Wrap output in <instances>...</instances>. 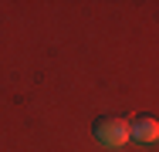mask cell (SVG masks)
<instances>
[{"instance_id":"7a4b0ae2","label":"cell","mask_w":159,"mask_h":152,"mask_svg":"<svg viewBox=\"0 0 159 152\" xmlns=\"http://www.w3.org/2000/svg\"><path fill=\"white\" fill-rule=\"evenodd\" d=\"M129 139H135V142H142V145L159 142V122L152 118V115H135V118L129 122Z\"/></svg>"},{"instance_id":"6da1fadb","label":"cell","mask_w":159,"mask_h":152,"mask_svg":"<svg viewBox=\"0 0 159 152\" xmlns=\"http://www.w3.org/2000/svg\"><path fill=\"white\" fill-rule=\"evenodd\" d=\"M92 132H95V139L102 145H112V149H119V145L129 142V122L122 115H98Z\"/></svg>"}]
</instances>
